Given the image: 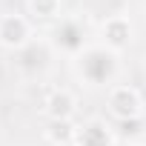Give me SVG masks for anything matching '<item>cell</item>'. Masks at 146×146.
I'll use <instances>...</instances> for the list:
<instances>
[{"mask_svg":"<svg viewBox=\"0 0 146 146\" xmlns=\"http://www.w3.org/2000/svg\"><path fill=\"white\" fill-rule=\"evenodd\" d=\"M106 103H109V112H112V117H115L117 123L143 115L140 92H137L135 86H129V83H115V86H109V92H106Z\"/></svg>","mask_w":146,"mask_h":146,"instance_id":"3957f363","label":"cell"},{"mask_svg":"<svg viewBox=\"0 0 146 146\" xmlns=\"http://www.w3.org/2000/svg\"><path fill=\"white\" fill-rule=\"evenodd\" d=\"M78 132H80V129L72 126V120H49V126H46V140L54 143V146H72V143L78 140Z\"/></svg>","mask_w":146,"mask_h":146,"instance_id":"9c48e42d","label":"cell"},{"mask_svg":"<svg viewBox=\"0 0 146 146\" xmlns=\"http://www.w3.org/2000/svg\"><path fill=\"white\" fill-rule=\"evenodd\" d=\"M75 146H112V129L100 120H92L78 132Z\"/></svg>","mask_w":146,"mask_h":146,"instance_id":"ba28073f","label":"cell"},{"mask_svg":"<svg viewBox=\"0 0 146 146\" xmlns=\"http://www.w3.org/2000/svg\"><path fill=\"white\" fill-rule=\"evenodd\" d=\"M132 35H135V29H132L129 17H123V15H112V17H106V20L100 23L103 46L112 49V52L129 49V46H132Z\"/></svg>","mask_w":146,"mask_h":146,"instance_id":"8992f818","label":"cell"},{"mask_svg":"<svg viewBox=\"0 0 146 146\" xmlns=\"http://www.w3.org/2000/svg\"><path fill=\"white\" fill-rule=\"evenodd\" d=\"M29 43H32V23H29V17H23L17 12L0 15V46L9 49V52H20Z\"/></svg>","mask_w":146,"mask_h":146,"instance_id":"277c9868","label":"cell"},{"mask_svg":"<svg viewBox=\"0 0 146 146\" xmlns=\"http://www.w3.org/2000/svg\"><path fill=\"white\" fill-rule=\"evenodd\" d=\"M75 95H72L69 89H54L49 98H46V115L49 120H72V115H75Z\"/></svg>","mask_w":146,"mask_h":146,"instance_id":"52a82bcc","label":"cell"},{"mask_svg":"<svg viewBox=\"0 0 146 146\" xmlns=\"http://www.w3.org/2000/svg\"><path fill=\"white\" fill-rule=\"evenodd\" d=\"M29 12L37 20H54L60 17V0H29Z\"/></svg>","mask_w":146,"mask_h":146,"instance_id":"30bf717a","label":"cell"},{"mask_svg":"<svg viewBox=\"0 0 146 146\" xmlns=\"http://www.w3.org/2000/svg\"><path fill=\"white\" fill-rule=\"evenodd\" d=\"M120 135L123 137H140V135H146V117L140 115V117H132V120H120Z\"/></svg>","mask_w":146,"mask_h":146,"instance_id":"8fae6325","label":"cell"},{"mask_svg":"<svg viewBox=\"0 0 146 146\" xmlns=\"http://www.w3.org/2000/svg\"><path fill=\"white\" fill-rule=\"evenodd\" d=\"M117 52L106 49L103 43H95V46H86L78 57H75V72L78 78L86 83V86H115V78H117Z\"/></svg>","mask_w":146,"mask_h":146,"instance_id":"6da1fadb","label":"cell"},{"mask_svg":"<svg viewBox=\"0 0 146 146\" xmlns=\"http://www.w3.org/2000/svg\"><path fill=\"white\" fill-rule=\"evenodd\" d=\"M17 54V69L23 72V75H43V72L49 69V60H52V43L49 40H32L29 46H23Z\"/></svg>","mask_w":146,"mask_h":146,"instance_id":"5b68a950","label":"cell"},{"mask_svg":"<svg viewBox=\"0 0 146 146\" xmlns=\"http://www.w3.org/2000/svg\"><path fill=\"white\" fill-rule=\"evenodd\" d=\"M52 49L54 52H63V54H72V57H78L89 40H86V26L78 20V17H60L52 29V37H49Z\"/></svg>","mask_w":146,"mask_h":146,"instance_id":"7a4b0ae2","label":"cell"}]
</instances>
